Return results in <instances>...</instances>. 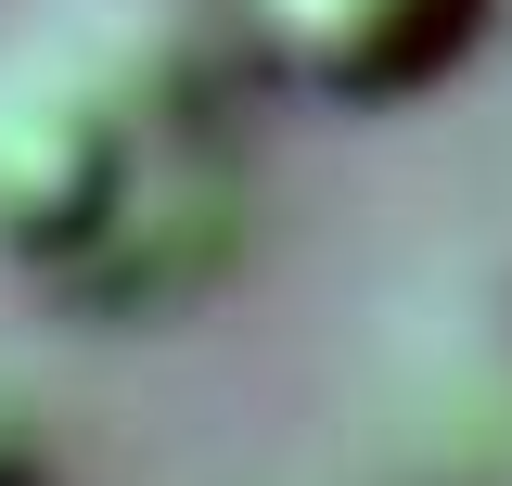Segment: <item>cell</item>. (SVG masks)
<instances>
[{
	"label": "cell",
	"mask_w": 512,
	"mask_h": 486,
	"mask_svg": "<svg viewBox=\"0 0 512 486\" xmlns=\"http://www.w3.org/2000/svg\"><path fill=\"white\" fill-rule=\"evenodd\" d=\"M218 218L231 192L205 154V90L167 39H0V269L90 307H141L218 256Z\"/></svg>",
	"instance_id": "obj_1"
},
{
	"label": "cell",
	"mask_w": 512,
	"mask_h": 486,
	"mask_svg": "<svg viewBox=\"0 0 512 486\" xmlns=\"http://www.w3.org/2000/svg\"><path fill=\"white\" fill-rule=\"evenodd\" d=\"M244 26L320 103H397L474 52L487 0H244Z\"/></svg>",
	"instance_id": "obj_2"
},
{
	"label": "cell",
	"mask_w": 512,
	"mask_h": 486,
	"mask_svg": "<svg viewBox=\"0 0 512 486\" xmlns=\"http://www.w3.org/2000/svg\"><path fill=\"white\" fill-rule=\"evenodd\" d=\"M0 486H52V423L13 371H0Z\"/></svg>",
	"instance_id": "obj_3"
}]
</instances>
